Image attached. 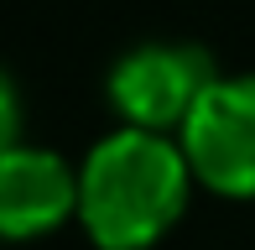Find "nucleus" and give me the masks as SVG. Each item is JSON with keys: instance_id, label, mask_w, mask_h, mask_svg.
<instances>
[{"instance_id": "3", "label": "nucleus", "mask_w": 255, "mask_h": 250, "mask_svg": "<svg viewBox=\"0 0 255 250\" xmlns=\"http://www.w3.org/2000/svg\"><path fill=\"white\" fill-rule=\"evenodd\" d=\"M177 141L208 193L255 198V73H219Z\"/></svg>"}, {"instance_id": "5", "label": "nucleus", "mask_w": 255, "mask_h": 250, "mask_svg": "<svg viewBox=\"0 0 255 250\" xmlns=\"http://www.w3.org/2000/svg\"><path fill=\"white\" fill-rule=\"evenodd\" d=\"M10 146H21V89L0 68V151H10Z\"/></svg>"}, {"instance_id": "4", "label": "nucleus", "mask_w": 255, "mask_h": 250, "mask_svg": "<svg viewBox=\"0 0 255 250\" xmlns=\"http://www.w3.org/2000/svg\"><path fill=\"white\" fill-rule=\"evenodd\" d=\"M78 219V167L52 146L0 151V240H42Z\"/></svg>"}, {"instance_id": "1", "label": "nucleus", "mask_w": 255, "mask_h": 250, "mask_svg": "<svg viewBox=\"0 0 255 250\" xmlns=\"http://www.w3.org/2000/svg\"><path fill=\"white\" fill-rule=\"evenodd\" d=\"M193 183L177 135L115 125L78 162V224L99 250H151L182 219Z\"/></svg>"}, {"instance_id": "2", "label": "nucleus", "mask_w": 255, "mask_h": 250, "mask_svg": "<svg viewBox=\"0 0 255 250\" xmlns=\"http://www.w3.org/2000/svg\"><path fill=\"white\" fill-rule=\"evenodd\" d=\"M214 78H219L214 58L193 42H141L110 68L104 94L125 125L177 135L198 110V99L214 89Z\"/></svg>"}]
</instances>
